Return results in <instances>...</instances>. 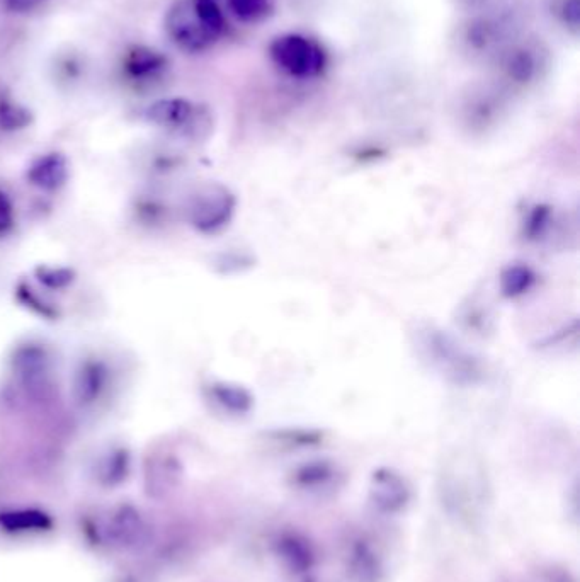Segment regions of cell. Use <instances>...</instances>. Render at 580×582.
Wrapping results in <instances>:
<instances>
[{
  "mask_svg": "<svg viewBox=\"0 0 580 582\" xmlns=\"http://www.w3.org/2000/svg\"><path fill=\"white\" fill-rule=\"evenodd\" d=\"M0 525L6 526L11 531L45 530L52 526L48 516L38 511H19V513L2 514Z\"/></svg>",
  "mask_w": 580,
  "mask_h": 582,
  "instance_id": "obj_21",
  "label": "cell"
},
{
  "mask_svg": "<svg viewBox=\"0 0 580 582\" xmlns=\"http://www.w3.org/2000/svg\"><path fill=\"white\" fill-rule=\"evenodd\" d=\"M536 283V274L528 264L514 263L502 269L499 276L501 293L506 298H519L526 295Z\"/></svg>",
  "mask_w": 580,
  "mask_h": 582,
  "instance_id": "obj_15",
  "label": "cell"
},
{
  "mask_svg": "<svg viewBox=\"0 0 580 582\" xmlns=\"http://www.w3.org/2000/svg\"><path fill=\"white\" fill-rule=\"evenodd\" d=\"M227 23L217 0H177L167 12L165 29L181 50L200 53L215 45Z\"/></svg>",
  "mask_w": 580,
  "mask_h": 582,
  "instance_id": "obj_1",
  "label": "cell"
},
{
  "mask_svg": "<svg viewBox=\"0 0 580 582\" xmlns=\"http://www.w3.org/2000/svg\"><path fill=\"white\" fill-rule=\"evenodd\" d=\"M344 475L336 463L327 458H315L296 465L290 472L288 484L291 489L308 496H325L337 491Z\"/></svg>",
  "mask_w": 580,
  "mask_h": 582,
  "instance_id": "obj_6",
  "label": "cell"
},
{
  "mask_svg": "<svg viewBox=\"0 0 580 582\" xmlns=\"http://www.w3.org/2000/svg\"><path fill=\"white\" fill-rule=\"evenodd\" d=\"M206 397L218 409L230 416H247L254 409V395L244 385L232 382H211L206 385Z\"/></svg>",
  "mask_w": 580,
  "mask_h": 582,
  "instance_id": "obj_14",
  "label": "cell"
},
{
  "mask_svg": "<svg viewBox=\"0 0 580 582\" xmlns=\"http://www.w3.org/2000/svg\"><path fill=\"white\" fill-rule=\"evenodd\" d=\"M16 225V210L9 194L0 191V237L9 234Z\"/></svg>",
  "mask_w": 580,
  "mask_h": 582,
  "instance_id": "obj_27",
  "label": "cell"
},
{
  "mask_svg": "<svg viewBox=\"0 0 580 582\" xmlns=\"http://www.w3.org/2000/svg\"><path fill=\"white\" fill-rule=\"evenodd\" d=\"M169 67V60L164 53L150 46L135 45L128 48L123 58V70L126 77L135 82H152L160 79Z\"/></svg>",
  "mask_w": 580,
  "mask_h": 582,
  "instance_id": "obj_13",
  "label": "cell"
},
{
  "mask_svg": "<svg viewBox=\"0 0 580 582\" xmlns=\"http://www.w3.org/2000/svg\"><path fill=\"white\" fill-rule=\"evenodd\" d=\"M69 160L60 152H48L29 164V184L41 191H58L69 181Z\"/></svg>",
  "mask_w": 580,
  "mask_h": 582,
  "instance_id": "obj_12",
  "label": "cell"
},
{
  "mask_svg": "<svg viewBox=\"0 0 580 582\" xmlns=\"http://www.w3.org/2000/svg\"><path fill=\"white\" fill-rule=\"evenodd\" d=\"M11 366L19 382L31 392L43 390L48 385L52 360L45 346L36 343L21 344L12 353Z\"/></svg>",
  "mask_w": 580,
  "mask_h": 582,
  "instance_id": "obj_8",
  "label": "cell"
},
{
  "mask_svg": "<svg viewBox=\"0 0 580 582\" xmlns=\"http://www.w3.org/2000/svg\"><path fill=\"white\" fill-rule=\"evenodd\" d=\"M506 74L516 84H529L538 75V60L526 46L514 48L506 58Z\"/></svg>",
  "mask_w": 580,
  "mask_h": 582,
  "instance_id": "obj_17",
  "label": "cell"
},
{
  "mask_svg": "<svg viewBox=\"0 0 580 582\" xmlns=\"http://www.w3.org/2000/svg\"><path fill=\"white\" fill-rule=\"evenodd\" d=\"M145 530H147L145 523L137 511H133L131 508H121L118 513L114 514L109 531L113 533L116 542L131 545V543H137L145 535Z\"/></svg>",
  "mask_w": 580,
  "mask_h": 582,
  "instance_id": "obj_16",
  "label": "cell"
},
{
  "mask_svg": "<svg viewBox=\"0 0 580 582\" xmlns=\"http://www.w3.org/2000/svg\"><path fill=\"white\" fill-rule=\"evenodd\" d=\"M273 552L293 576H307L317 565V550L302 531L283 530L273 540Z\"/></svg>",
  "mask_w": 580,
  "mask_h": 582,
  "instance_id": "obj_7",
  "label": "cell"
},
{
  "mask_svg": "<svg viewBox=\"0 0 580 582\" xmlns=\"http://www.w3.org/2000/svg\"><path fill=\"white\" fill-rule=\"evenodd\" d=\"M368 497L378 513L393 516L409 508L412 489L404 475L395 468L380 467L371 474Z\"/></svg>",
  "mask_w": 580,
  "mask_h": 582,
  "instance_id": "obj_5",
  "label": "cell"
},
{
  "mask_svg": "<svg viewBox=\"0 0 580 582\" xmlns=\"http://www.w3.org/2000/svg\"><path fill=\"white\" fill-rule=\"evenodd\" d=\"M416 344L422 358L448 382L460 387H472L484 380V366L477 356H473L443 329L433 324L419 327Z\"/></svg>",
  "mask_w": 580,
  "mask_h": 582,
  "instance_id": "obj_2",
  "label": "cell"
},
{
  "mask_svg": "<svg viewBox=\"0 0 580 582\" xmlns=\"http://www.w3.org/2000/svg\"><path fill=\"white\" fill-rule=\"evenodd\" d=\"M109 385V368L99 358H86L75 368L74 400L80 407L96 406L103 399Z\"/></svg>",
  "mask_w": 580,
  "mask_h": 582,
  "instance_id": "obj_11",
  "label": "cell"
},
{
  "mask_svg": "<svg viewBox=\"0 0 580 582\" xmlns=\"http://www.w3.org/2000/svg\"><path fill=\"white\" fill-rule=\"evenodd\" d=\"M560 23L569 29L572 35H579L580 29V4L579 0H563L558 7Z\"/></svg>",
  "mask_w": 580,
  "mask_h": 582,
  "instance_id": "obj_26",
  "label": "cell"
},
{
  "mask_svg": "<svg viewBox=\"0 0 580 582\" xmlns=\"http://www.w3.org/2000/svg\"><path fill=\"white\" fill-rule=\"evenodd\" d=\"M302 582H319V581H315V579H312V577H305V579H302Z\"/></svg>",
  "mask_w": 580,
  "mask_h": 582,
  "instance_id": "obj_29",
  "label": "cell"
},
{
  "mask_svg": "<svg viewBox=\"0 0 580 582\" xmlns=\"http://www.w3.org/2000/svg\"><path fill=\"white\" fill-rule=\"evenodd\" d=\"M271 443L286 446V448H310L319 446L324 441V433L319 429L283 428L273 429L266 433Z\"/></svg>",
  "mask_w": 580,
  "mask_h": 582,
  "instance_id": "obj_18",
  "label": "cell"
},
{
  "mask_svg": "<svg viewBox=\"0 0 580 582\" xmlns=\"http://www.w3.org/2000/svg\"><path fill=\"white\" fill-rule=\"evenodd\" d=\"M552 223V208L548 205H535L529 208L528 215L524 218V237L529 240H538L545 235Z\"/></svg>",
  "mask_w": 580,
  "mask_h": 582,
  "instance_id": "obj_24",
  "label": "cell"
},
{
  "mask_svg": "<svg viewBox=\"0 0 580 582\" xmlns=\"http://www.w3.org/2000/svg\"><path fill=\"white\" fill-rule=\"evenodd\" d=\"M128 470H130V453L125 448H118L104 458L101 474L108 484H118L121 480L126 479Z\"/></svg>",
  "mask_w": 580,
  "mask_h": 582,
  "instance_id": "obj_25",
  "label": "cell"
},
{
  "mask_svg": "<svg viewBox=\"0 0 580 582\" xmlns=\"http://www.w3.org/2000/svg\"><path fill=\"white\" fill-rule=\"evenodd\" d=\"M145 118L165 130L191 133L200 123L201 115L200 109L188 99L169 97L150 104L145 111Z\"/></svg>",
  "mask_w": 580,
  "mask_h": 582,
  "instance_id": "obj_10",
  "label": "cell"
},
{
  "mask_svg": "<svg viewBox=\"0 0 580 582\" xmlns=\"http://www.w3.org/2000/svg\"><path fill=\"white\" fill-rule=\"evenodd\" d=\"M346 572L351 582H385L387 565L370 538L358 537L349 543Z\"/></svg>",
  "mask_w": 580,
  "mask_h": 582,
  "instance_id": "obj_9",
  "label": "cell"
},
{
  "mask_svg": "<svg viewBox=\"0 0 580 582\" xmlns=\"http://www.w3.org/2000/svg\"><path fill=\"white\" fill-rule=\"evenodd\" d=\"M45 0H4L7 9L12 12H29L43 4Z\"/></svg>",
  "mask_w": 580,
  "mask_h": 582,
  "instance_id": "obj_28",
  "label": "cell"
},
{
  "mask_svg": "<svg viewBox=\"0 0 580 582\" xmlns=\"http://www.w3.org/2000/svg\"><path fill=\"white\" fill-rule=\"evenodd\" d=\"M35 278L40 285L48 290H65L74 283L77 274L74 269L67 266H50V264H40L35 269Z\"/></svg>",
  "mask_w": 580,
  "mask_h": 582,
  "instance_id": "obj_20",
  "label": "cell"
},
{
  "mask_svg": "<svg viewBox=\"0 0 580 582\" xmlns=\"http://www.w3.org/2000/svg\"><path fill=\"white\" fill-rule=\"evenodd\" d=\"M269 57L281 72L298 80L319 77L327 65L324 48L298 33L278 36L269 46Z\"/></svg>",
  "mask_w": 580,
  "mask_h": 582,
  "instance_id": "obj_3",
  "label": "cell"
},
{
  "mask_svg": "<svg viewBox=\"0 0 580 582\" xmlns=\"http://www.w3.org/2000/svg\"><path fill=\"white\" fill-rule=\"evenodd\" d=\"M16 298L18 302L23 305L24 309H28L31 314L38 315L41 319L57 320L60 317L57 307L52 303L46 302L45 298H41L28 283H18L16 286Z\"/></svg>",
  "mask_w": 580,
  "mask_h": 582,
  "instance_id": "obj_19",
  "label": "cell"
},
{
  "mask_svg": "<svg viewBox=\"0 0 580 582\" xmlns=\"http://www.w3.org/2000/svg\"><path fill=\"white\" fill-rule=\"evenodd\" d=\"M33 123V115L21 104L12 103L11 99H0V128L7 132L23 130Z\"/></svg>",
  "mask_w": 580,
  "mask_h": 582,
  "instance_id": "obj_22",
  "label": "cell"
},
{
  "mask_svg": "<svg viewBox=\"0 0 580 582\" xmlns=\"http://www.w3.org/2000/svg\"><path fill=\"white\" fill-rule=\"evenodd\" d=\"M228 7L242 23H259L268 18L271 11L269 0H228Z\"/></svg>",
  "mask_w": 580,
  "mask_h": 582,
  "instance_id": "obj_23",
  "label": "cell"
},
{
  "mask_svg": "<svg viewBox=\"0 0 580 582\" xmlns=\"http://www.w3.org/2000/svg\"><path fill=\"white\" fill-rule=\"evenodd\" d=\"M235 210L237 198L227 186L208 184L189 201L188 220L200 234H218L234 220Z\"/></svg>",
  "mask_w": 580,
  "mask_h": 582,
  "instance_id": "obj_4",
  "label": "cell"
}]
</instances>
